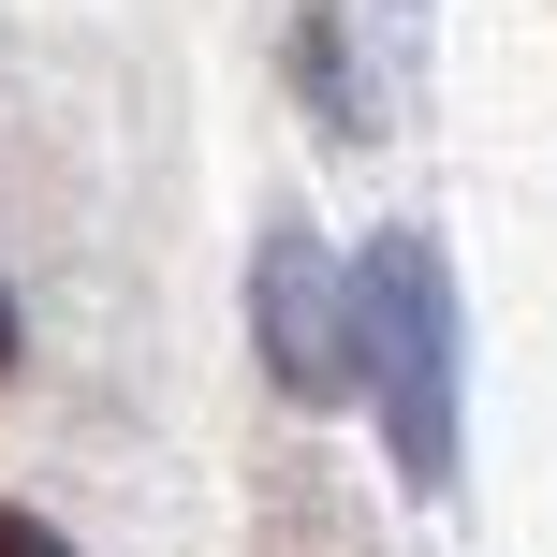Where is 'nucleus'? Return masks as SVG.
Listing matches in <instances>:
<instances>
[{"label": "nucleus", "instance_id": "obj_1", "mask_svg": "<svg viewBox=\"0 0 557 557\" xmlns=\"http://www.w3.org/2000/svg\"><path fill=\"white\" fill-rule=\"evenodd\" d=\"M352 278H367V396H382V441L441 499L455 484V264H441V235H382Z\"/></svg>", "mask_w": 557, "mask_h": 557}, {"label": "nucleus", "instance_id": "obj_2", "mask_svg": "<svg viewBox=\"0 0 557 557\" xmlns=\"http://www.w3.org/2000/svg\"><path fill=\"white\" fill-rule=\"evenodd\" d=\"M250 308H264V367H278V396H367V278H337L323 235H264V264H250Z\"/></svg>", "mask_w": 557, "mask_h": 557}, {"label": "nucleus", "instance_id": "obj_3", "mask_svg": "<svg viewBox=\"0 0 557 557\" xmlns=\"http://www.w3.org/2000/svg\"><path fill=\"white\" fill-rule=\"evenodd\" d=\"M294 88H323V103H337V117H367V88H352V45H337V29H323V15H308V29H294Z\"/></svg>", "mask_w": 557, "mask_h": 557}, {"label": "nucleus", "instance_id": "obj_4", "mask_svg": "<svg viewBox=\"0 0 557 557\" xmlns=\"http://www.w3.org/2000/svg\"><path fill=\"white\" fill-rule=\"evenodd\" d=\"M0 557H74L59 529H29V513H0Z\"/></svg>", "mask_w": 557, "mask_h": 557}, {"label": "nucleus", "instance_id": "obj_5", "mask_svg": "<svg viewBox=\"0 0 557 557\" xmlns=\"http://www.w3.org/2000/svg\"><path fill=\"white\" fill-rule=\"evenodd\" d=\"M0 367H15V294H0Z\"/></svg>", "mask_w": 557, "mask_h": 557}]
</instances>
